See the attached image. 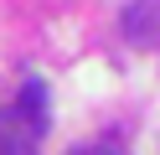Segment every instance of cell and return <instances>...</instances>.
<instances>
[{
  "instance_id": "cell-1",
  "label": "cell",
  "mask_w": 160,
  "mask_h": 155,
  "mask_svg": "<svg viewBox=\"0 0 160 155\" xmlns=\"http://www.w3.org/2000/svg\"><path fill=\"white\" fill-rule=\"evenodd\" d=\"M42 124H31L21 109H0V155H36Z\"/></svg>"
},
{
  "instance_id": "cell-4",
  "label": "cell",
  "mask_w": 160,
  "mask_h": 155,
  "mask_svg": "<svg viewBox=\"0 0 160 155\" xmlns=\"http://www.w3.org/2000/svg\"><path fill=\"white\" fill-rule=\"evenodd\" d=\"M78 155H83V150H78Z\"/></svg>"
},
{
  "instance_id": "cell-3",
  "label": "cell",
  "mask_w": 160,
  "mask_h": 155,
  "mask_svg": "<svg viewBox=\"0 0 160 155\" xmlns=\"http://www.w3.org/2000/svg\"><path fill=\"white\" fill-rule=\"evenodd\" d=\"M16 109H21L31 124H42V129H47V88H42V83H26L21 98H16Z\"/></svg>"
},
{
  "instance_id": "cell-2",
  "label": "cell",
  "mask_w": 160,
  "mask_h": 155,
  "mask_svg": "<svg viewBox=\"0 0 160 155\" xmlns=\"http://www.w3.org/2000/svg\"><path fill=\"white\" fill-rule=\"evenodd\" d=\"M155 0H134V5L124 10V36L129 41H155Z\"/></svg>"
}]
</instances>
